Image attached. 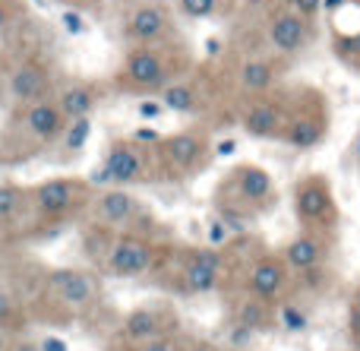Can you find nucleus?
<instances>
[{
  "label": "nucleus",
  "instance_id": "obj_9",
  "mask_svg": "<svg viewBox=\"0 0 360 351\" xmlns=\"http://www.w3.org/2000/svg\"><path fill=\"white\" fill-rule=\"evenodd\" d=\"M326 130H329V108H326L323 95L307 89V92L288 98L281 143L294 146V149H313V146L323 143Z\"/></svg>",
  "mask_w": 360,
  "mask_h": 351
},
{
  "label": "nucleus",
  "instance_id": "obj_14",
  "mask_svg": "<svg viewBox=\"0 0 360 351\" xmlns=\"http://www.w3.org/2000/svg\"><path fill=\"white\" fill-rule=\"evenodd\" d=\"M224 253L221 250H212V247H190L184 250V260L177 266V288L180 295H212L218 291L224 276Z\"/></svg>",
  "mask_w": 360,
  "mask_h": 351
},
{
  "label": "nucleus",
  "instance_id": "obj_11",
  "mask_svg": "<svg viewBox=\"0 0 360 351\" xmlns=\"http://www.w3.org/2000/svg\"><path fill=\"white\" fill-rule=\"evenodd\" d=\"M155 152H158V171L165 177H177L180 181V177H190L205 168L209 139H205L202 130H177L162 136Z\"/></svg>",
  "mask_w": 360,
  "mask_h": 351
},
{
  "label": "nucleus",
  "instance_id": "obj_37",
  "mask_svg": "<svg viewBox=\"0 0 360 351\" xmlns=\"http://www.w3.org/2000/svg\"><path fill=\"white\" fill-rule=\"evenodd\" d=\"M63 25H67V32H82V19L76 16V13H63Z\"/></svg>",
  "mask_w": 360,
  "mask_h": 351
},
{
  "label": "nucleus",
  "instance_id": "obj_22",
  "mask_svg": "<svg viewBox=\"0 0 360 351\" xmlns=\"http://www.w3.org/2000/svg\"><path fill=\"white\" fill-rule=\"evenodd\" d=\"M32 228L29 212V187L13 181H0V234L19 231V228Z\"/></svg>",
  "mask_w": 360,
  "mask_h": 351
},
{
  "label": "nucleus",
  "instance_id": "obj_6",
  "mask_svg": "<svg viewBox=\"0 0 360 351\" xmlns=\"http://www.w3.org/2000/svg\"><path fill=\"white\" fill-rule=\"evenodd\" d=\"M174 79H177V63L165 44L130 48L117 73V86L124 92H162Z\"/></svg>",
  "mask_w": 360,
  "mask_h": 351
},
{
  "label": "nucleus",
  "instance_id": "obj_16",
  "mask_svg": "<svg viewBox=\"0 0 360 351\" xmlns=\"http://www.w3.org/2000/svg\"><path fill=\"white\" fill-rule=\"evenodd\" d=\"M124 35L130 38L133 48L143 44H168V38L174 35V23L171 13L162 4H139L136 10H130L124 23Z\"/></svg>",
  "mask_w": 360,
  "mask_h": 351
},
{
  "label": "nucleus",
  "instance_id": "obj_31",
  "mask_svg": "<svg viewBox=\"0 0 360 351\" xmlns=\"http://www.w3.org/2000/svg\"><path fill=\"white\" fill-rule=\"evenodd\" d=\"M288 4H291V10L297 13V16H304L307 23H310V19L319 13V6H323V0H288Z\"/></svg>",
  "mask_w": 360,
  "mask_h": 351
},
{
  "label": "nucleus",
  "instance_id": "obj_38",
  "mask_svg": "<svg viewBox=\"0 0 360 351\" xmlns=\"http://www.w3.org/2000/svg\"><path fill=\"white\" fill-rule=\"evenodd\" d=\"M13 336H19V333H6V329H0V351H10Z\"/></svg>",
  "mask_w": 360,
  "mask_h": 351
},
{
  "label": "nucleus",
  "instance_id": "obj_7",
  "mask_svg": "<svg viewBox=\"0 0 360 351\" xmlns=\"http://www.w3.org/2000/svg\"><path fill=\"white\" fill-rule=\"evenodd\" d=\"M158 266V244L146 231L114 234L101 253V272L111 279H143Z\"/></svg>",
  "mask_w": 360,
  "mask_h": 351
},
{
  "label": "nucleus",
  "instance_id": "obj_32",
  "mask_svg": "<svg viewBox=\"0 0 360 351\" xmlns=\"http://www.w3.org/2000/svg\"><path fill=\"white\" fill-rule=\"evenodd\" d=\"M351 320H348V329H351V339H354V345H360V288L357 295L351 298Z\"/></svg>",
  "mask_w": 360,
  "mask_h": 351
},
{
  "label": "nucleus",
  "instance_id": "obj_3",
  "mask_svg": "<svg viewBox=\"0 0 360 351\" xmlns=\"http://www.w3.org/2000/svg\"><path fill=\"white\" fill-rule=\"evenodd\" d=\"M63 120L60 108H57L54 98H44V101H35V105H25V108H16L6 124V136H4V146L0 152L10 149L13 143H19L16 155H32V152H41L48 146L60 143L63 136Z\"/></svg>",
  "mask_w": 360,
  "mask_h": 351
},
{
  "label": "nucleus",
  "instance_id": "obj_18",
  "mask_svg": "<svg viewBox=\"0 0 360 351\" xmlns=\"http://www.w3.org/2000/svg\"><path fill=\"white\" fill-rule=\"evenodd\" d=\"M288 117V101L275 98V95H262V98H250V105L243 108V130L253 139H281Z\"/></svg>",
  "mask_w": 360,
  "mask_h": 351
},
{
  "label": "nucleus",
  "instance_id": "obj_34",
  "mask_svg": "<svg viewBox=\"0 0 360 351\" xmlns=\"http://www.w3.org/2000/svg\"><path fill=\"white\" fill-rule=\"evenodd\" d=\"M10 351H41V348H38V342L32 339V336L19 333V336H13V342H10Z\"/></svg>",
  "mask_w": 360,
  "mask_h": 351
},
{
  "label": "nucleus",
  "instance_id": "obj_5",
  "mask_svg": "<svg viewBox=\"0 0 360 351\" xmlns=\"http://www.w3.org/2000/svg\"><path fill=\"white\" fill-rule=\"evenodd\" d=\"M158 171L155 146H143L133 136H120L108 143L101 158V184L105 187H133V184L152 181Z\"/></svg>",
  "mask_w": 360,
  "mask_h": 351
},
{
  "label": "nucleus",
  "instance_id": "obj_1",
  "mask_svg": "<svg viewBox=\"0 0 360 351\" xmlns=\"http://www.w3.org/2000/svg\"><path fill=\"white\" fill-rule=\"evenodd\" d=\"M275 200H278V190H275L272 174L259 165L243 162L234 165L224 174V181L218 184L215 215L228 225L231 234H243L250 228V222L275 206Z\"/></svg>",
  "mask_w": 360,
  "mask_h": 351
},
{
  "label": "nucleus",
  "instance_id": "obj_23",
  "mask_svg": "<svg viewBox=\"0 0 360 351\" xmlns=\"http://www.w3.org/2000/svg\"><path fill=\"white\" fill-rule=\"evenodd\" d=\"M158 101L165 105V111L174 114H196L199 111V89L186 79H174L158 92Z\"/></svg>",
  "mask_w": 360,
  "mask_h": 351
},
{
  "label": "nucleus",
  "instance_id": "obj_8",
  "mask_svg": "<svg viewBox=\"0 0 360 351\" xmlns=\"http://www.w3.org/2000/svg\"><path fill=\"white\" fill-rule=\"evenodd\" d=\"M294 215L304 231H316L332 238L338 228V206L335 193L326 174H307L294 184Z\"/></svg>",
  "mask_w": 360,
  "mask_h": 351
},
{
  "label": "nucleus",
  "instance_id": "obj_36",
  "mask_svg": "<svg viewBox=\"0 0 360 351\" xmlns=\"http://www.w3.org/2000/svg\"><path fill=\"white\" fill-rule=\"evenodd\" d=\"M180 351H221V348H218L215 342H205V339H193V342H186V345L180 348Z\"/></svg>",
  "mask_w": 360,
  "mask_h": 351
},
{
  "label": "nucleus",
  "instance_id": "obj_27",
  "mask_svg": "<svg viewBox=\"0 0 360 351\" xmlns=\"http://www.w3.org/2000/svg\"><path fill=\"white\" fill-rule=\"evenodd\" d=\"M92 136V117H82V120H67L63 127V136H60V146L63 152H82Z\"/></svg>",
  "mask_w": 360,
  "mask_h": 351
},
{
  "label": "nucleus",
  "instance_id": "obj_21",
  "mask_svg": "<svg viewBox=\"0 0 360 351\" xmlns=\"http://www.w3.org/2000/svg\"><path fill=\"white\" fill-rule=\"evenodd\" d=\"M278 63L272 57H250L237 70V86L247 98H262V95H272V89L278 86Z\"/></svg>",
  "mask_w": 360,
  "mask_h": 351
},
{
  "label": "nucleus",
  "instance_id": "obj_17",
  "mask_svg": "<svg viewBox=\"0 0 360 351\" xmlns=\"http://www.w3.org/2000/svg\"><path fill=\"white\" fill-rule=\"evenodd\" d=\"M281 260H285L291 279L323 272L326 263H329V238L316 231H300L297 238L288 241V247L281 250Z\"/></svg>",
  "mask_w": 360,
  "mask_h": 351
},
{
  "label": "nucleus",
  "instance_id": "obj_33",
  "mask_svg": "<svg viewBox=\"0 0 360 351\" xmlns=\"http://www.w3.org/2000/svg\"><path fill=\"white\" fill-rule=\"evenodd\" d=\"M38 348L41 351H70V345L60 339V336H54V333H48V336H38Z\"/></svg>",
  "mask_w": 360,
  "mask_h": 351
},
{
  "label": "nucleus",
  "instance_id": "obj_41",
  "mask_svg": "<svg viewBox=\"0 0 360 351\" xmlns=\"http://www.w3.org/2000/svg\"><path fill=\"white\" fill-rule=\"evenodd\" d=\"M0 165H4V155H0Z\"/></svg>",
  "mask_w": 360,
  "mask_h": 351
},
{
  "label": "nucleus",
  "instance_id": "obj_24",
  "mask_svg": "<svg viewBox=\"0 0 360 351\" xmlns=\"http://www.w3.org/2000/svg\"><path fill=\"white\" fill-rule=\"evenodd\" d=\"M234 323L250 333H262V329H272L275 326V307L269 304L256 301V298H243L240 307L234 310Z\"/></svg>",
  "mask_w": 360,
  "mask_h": 351
},
{
  "label": "nucleus",
  "instance_id": "obj_4",
  "mask_svg": "<svg viewBox=\"0 0 360 351\" xmlns=\"http://www.w3.org/2000/svg\"><path fill=\"white\" fill-rule=\"evenodd\" d=\"M41 298L63 314H86L101 298V279L92 269L79 266H57L41 276Z\"/></svg>",
  "mask_w": 360,
  "mask_h": 351
},
{
  "label": "nucleus",
  "instance_id": "obj_2",
  "mask_svg": "<svg viewBox=\"0 0 360 351\" xmlns=\"http://www.w3.org/2000/svg\"><path fill=\"white\" fill-rule=\"evenodd\" d=\"M92 184L86 177H48L29 187L32 228H60L92 203Z\"/></svg>",
  "mask_w": 360,
  "mask_h": 351
},
{
  "label": "nucleus",
  "instance_id": "obj_35",
  "mask_svg": "<svg viewBox=\"0 0 360 351\" xmlns=\"http://www.w3.org/2000/svg\"><path fill=\"white\" fill-rule=\"evenodd\" d=\"M139 114H143V117H162V114H165V105H162V101H139Z\"/></svg>",
  "mask_w": 360,
  "mask_h": 351
},
{
  "label": "nucleus",
  "instance_id": "obj_26",
  "mask_svg": "<svg viewBox=\"0 0 360 351\" xmlns=\"http://www.w3.org/2000/svg\"><path fill=\"white\" fill-rule=\"evenodd\" d=\"M22 326H25L22 304L16 301V295H13L6 285H0V329H6V333H22Z\"/></svg>",
  "mask_w": 360,
  "mask_h": 351
},
{
  "label": "nucleus",
  "instance_id": "obj_40",
  "mask_svg": "<svg viewBox=\"0 0 360 351\" xmlns=\"http://www.w3.org/2000/svg\"><path fill=\"white\" fill-rule=\"evenodd\" d=\"M149 4H158V0H149Z\"/></svg>",
  "mask_w": 360,
  "mask_h": 351
},
{
  "label": "nucleus",
  "instance_id": "obj_20",
  "mask_svg": "<svg viewBox=\"0 0 360 351\" xmlns=\"http://www.w3.org/2000/svg\"><path fill=\"white\" fill-rule=\"evenodd\" d=\"M54 101L60 108L63 120H82V117H92L95 108L101 105V92L95 82L70 79V82H57Z\"/></svg>",
  "mask_w": 360,
  "mask_h": 351
},
{
  "label": "nucleus",
  "instance_id": "obj_42",
  "mask_svg": "<svg viewBox=\"0 0 360 351\" xmlns=\"http://www.w3.org/2000/svg\"><path fill=\"white\" fill-rule=\"evenodd\" d=\"M0 82H4V76H0Z\"/></svg>",
  "mask_w": 360,
  "mask_h": 351
},
{
  "label": "nucleus",
  "instance_id": "obj_30",
  "mask_svg": "<svg viewBox=\"0 0 360 351\" xmlns=\"http://www.w3.org/2000/svg\"><path fill=\"white\" fill-rule=\"evenodd\" d=\"M127 351H180L174 336H165V339H152V342H143V345H124Z\"/></svg>",
  "mask_w": 360,
  "mask_h": 351
},
{
  "label": "nucleus",
  "instance_id": "obj_13",
  "mask_svg": "<svg viewBox=\"0 0 360 351\" xmlns=\"http://www.w3.org/2000/svg\"><path fill=\"white\" fill-rule=\"evenodd\" d=\"M54 89H57V76L41 60H19L4 76V82H0V92L6 95L13 111L25 105H35V101H44V98H54Z\"/></svg>",
  "mask_w": 360,
  "mask_h": 351
},
{
  "label": "nucleus",
  "instance_id": "obj_28",
  "mask_svg": "<svg viewBox=\"0 0 360 351\" xmlns=\"http://www.w3.org/2000/svg\"><path fill=\"white\" fill-rule=\"evenodd\" d=\"M205 238H209L205 247H212V250H224V247L231 244V231L218 215H209V234H205Z\"/></svg>",
  "mask_w": 360,
  "mask_h": 351
},
{
  "label": "nucleus",
  "instance_id": "obj_15",
  "mask_svg": "<svg viewBox=\"0 0 360 351\" xmlns=\"http://www.w3.org/2000/svg\"><path fill=\"white\" fill-rule=\"evenodd\" d=\"M177 333V317L168 307H133L130 314L120 320L117 339L120 345H143L152 339H165V336Z\"/></svg>",
  "mask_w": 360,
  "mask_h": 351
},
{
  "label": "nucleus",
  "instance_id": "obj_39",
  "mask_svg": "<svg viewBox=\"0 0 360 351\" xmlns=\"http://www.w3.org/2000/svg\"><path fill=\"white\" fill-rule=\"evenodd\" d=\"M6 23H10V13H6V6L0 4V32L6 29Z\"/></svg>",
  "mask_w": 360,
  "mask_h": 351
},
{
  "label": "nucleus",
  "instance_id": "obj_19",
  "mask_svg": "<svg viewBox=\"0 0 360 351\" xmlns=\"http://www.w3.org/2000/svg\"><path fill=\"white\" fill-rule=\"evenodd\" d=\"M266 38H269V44H272V51H278V54H285V57H294L310 42V23H307L304 16H297L294 10H278L269 19Z\"/></svg>",
  "mask_w": 360,
  "mask_h": 351
},
{
  "label": "nucleus",
  "instance_id": "obj_12",
  "mask_svg": "<svg viewBox=\"0 0 360 351\" xmlns=\"http://www.w3.org/2000/svg\"><path fill=\"white\" fill-rule=\"evenodd\" d=\"M243 288H247V298H256V301L269 304H281L288 295H291V272H288L281 253H256L247 263V276H243Z\"/></svg>",
  "mask_w": 360,
  "mask_h": 351
},
{
  "label": "nucleus",
  "instance_id": "obj_10",
  "mask_svg": "<svg viewBox=\"0 0 360 351\" xmlns=\"http://www.w3.org/2000/svg\"><path fill=\"white\" fill-rule=\"evenodd\" d=\"M146 219V209L136 193L127 187H101V193L89 203V222L105 234H127L139 231V222Z\"/></svg>",
  "mask_w": 360,
  "mask_h": 351
},
{
  "label": "nucleus",
  "instance_id": "obj_25",
  "mask_svg": "<svg viewBox=\"0 0 360 351\" xmlns=\"http://www.w3.org/2000/svg\"><path fill=\"white\" fill-rule=\"evenodd\" d=\"M275 326L288 329V333H304L310 326V310L288 295L281 304H275Z\"/></svg>",
  "mask_w": 360,
  "mask_h": 351
},
{
  "label": "nucleus",
  "instance_id": "obj_29",
  "mask_svg": "<svg viewBox=\"0 0 360 351\" xmlns=\"http://www.w3.org/2000/svg\"><path fill=\"white\" fill-rule=\"evenodd\" d=\"M177 4L190 19H205L218 10V0H177Z\"/></svg>",
  "mask_w": 360,
  "mask_h": 351
}]
</instances>
